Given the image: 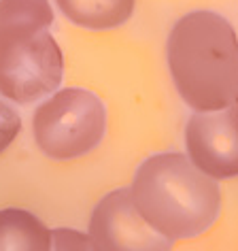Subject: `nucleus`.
Masks as SVG:
<instances>
[{
  "label": "nucleus",
  "instance_id": "obj_1",
  "mask_svg": "<svg viewBox=\"0 0 238 251\" xmlns=\"http://www.w3.org/2000/svg\"><path fill=\"white\" fill-rule=\"evenodd\" d=\"M168 66L183 102L196 113L221 111L238 94V39L213 11H191L168 36Z\"/></svg>",
  "mask_w": 238,
  "mask_h": 251
},
{
  "label": "nucleus",
  "instance_id": "obj_2",
  "mask_svg": "<svg viewBox=\"0 0 238 251\" xmlns=\"http://www.w3.org/2000/svg\"><path fill=\"white\" fill-rule=\"evenodd\" d=\"M130 190L145 222L170 241L206 232L221 209L215 179L183 153H155L147 158L136 168Z\"/></svg>",
  "mask_w": 238,
  "mask_h": 251
},
{
  "label": "nucleus",
  "instance_id": "obj_3",
  "mask_svg": "<svg viewBox=\"0 0 238 251\" xmlns=\"http://www.w3.org/2000/svg\"><path fill=\"white\" fill-rule=\"evenodd\" d=\"M49 0H0V94L17 104L51 96L64 58L51 34Z\"/></svg>",
  "mask_w": 238,
  "mask_h": 251
},
{
  "label": "nucleus",
  "instance_id": "obj_4",
  "mask_svg": "<svg viewBox=\"0 0 238 251\" xmlns=\"http://www.w3.org/2000/svg\"><path fill=\"white\" fill-rule=\"evenodd\" d=\"M104 130V102L83 87L51 94L32 115L34 141L51 160H74L90 153L102 141Z\"/></svg>",
  "mask_w": 238,
  "mask_h": 251
},
{
  "label": "nucleus",
  "instance_id": "obj_5",
  "mask_svg": "<svg viewBox=\"0 0 238 251\" xmlns=\"http://www.w3.org/2000/svg\"><path fill=\"white\" fill-rule=\"evenodd\" d=\"M94 251H170L172 241L160 234L139 213L132 190L121 187L100 200L90 219Z\"/></svg>",
  "mask_w": 238,
  "mask_h": 251
},
{
  "label": "nucleus",
  "instance_id": "obj_6",
  "mask_svg": "<svg viewBox=\"0 0 238 251\" xmlns=\"http://www.w3.org/2000/svg\"><path fill=\"white\" fill-rule=\"evenodd\" d=\"M187 155L213 179L238 177V109L193 113L185 126Z\"/></svg>",
  "mask_w": 238,
  "mask_h": 251
},
{
  "label": "nucleus",
  "instance_id": "obj_7",
  "mask_svg": "<svg viewBox=\"0 0 238 251\" xmlns=\"http://www.w3.org/2000/svg\"><path fill=\"white\" fill-rule=\"evenodd\" d=\"M51 230L26 209L0 211V251H49Z\"/></svg>",
  "mask_w": 238,
  "mask_h": 251
},
{
  "label": "nucleus",
  "instance_id": "obj_8",
  "mask_svg": "<svg viewBox=\"0 0 238 251\" xmlns=\"http://www.w3.org/2000/svg\"><path fill=\"white\" fill-rule=\"evenodd\" d=\"M136 0H55L72 24L87 30H111L132 17Z\"/></svg>",
  "mask_w": 238,
  "mask_h": 251
},
{
  "label": "nucleus",
  "instance_id": "obj_9",
  "mask_svg": "<svg viewBox=\"0 0 238 251\" xmlns=\"http://www.w3.org/2000/svg\"><path fill=\"white\" fill-rule=\"evenodd\" d=\"M49 251H94L90 236L79 230L55 228L51 230V249Z\"/></svg>",
  "mask_w": 238,
  "mask_h": 251
},
{
  "label": "nucleus",
  "instance_id": "obj_10",
  "mask_svg": "<svg viewBox=\"0 0 238 251\" xmlns=\"http://www.w3.org/2000/svg\"><path fill=\"white\" fill-rule=\"evenodd\" d=\"M22 132V117L11 104L0 100V153L7 149L11 143Z\"/></svg>",
  "mask_w": 238,
  "mask_h": 251
},
{
  "label": "nucleus",
  "instance_id": "obj_11",
  "mask_svg": "<svg viewBox=\"0 0 238 251\" xmlns=\"http://www.w3.org/2000/svg\"><path fill=\"white\" fill-rule=\"evenodd\" d=\"M234 106H236V109H238V94H236V100H234Z\"/></svg>",
  "mask_w": 238,
  "mask_h": 251
}]
</instances>
